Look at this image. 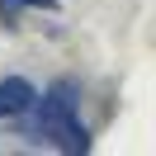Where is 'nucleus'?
<instances>
[{"label": "nucleus", "mask_w": 156, "mask_h": 156, "mask_svg": "<svg viewBox=\"0 0 156 156\" xmlns=\"http://www.w3.org/2000/svg\"><path fill=\"white\" fill-rule=\"evenodd\" d=\"M33 128L29 137H43V142H52L57 151H90V133L85 123H80V85L71 76L52 80L48 95L33 99Z\"/></svg>", "instance_id": "f257e3e1"}, {"label": "nucleus", "mask_w": 156, "mask_h": 156, "mask_svg": "<svg viewBox=\"0 0 156 156\" xmlns=\"http://www.w3.org/2000/svg\"><path fill=\"white\" fill-rule=\"evenodd\" d=\"M38 99V85L29 76H5L0 80V118H24Z\"/></svg>", "instance_id": "f03ea898"}, {"label": "nucleus", "mask_w": 156, "mask_h": 156, "mask_svg": "<svg viewBox=\"0 0 156 156\" xmlns=\"http://www.w3.org/2000/svg\"><path fill=\"white\" fill-rule=\"evenodd\" d=\"M24 10H62V0H0V29H19Z\"/></svg>", "instance_id": "7ed1b4c3"}]
</instances>
